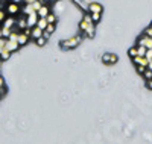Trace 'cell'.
<instances>
[{
	"label": "cell",
	"mask_w": 152,
	"mask_h": 144,
	"mask_svg": "<svg viewBox=\"0 0 152 144\" xmlns=\"http://www.w3.org/2000/svg\"><path fill=\"white\" fill-rule=\"evenodd\" d=\"M82 41V36L81 35H75L72 38H67V40H62L59 43V47L62 50H72V49H76Z\"/></svg>",
	"instance_id": "obj_1"
},
{
	"label": "cell",
	"mask_w": 152,
	"mask_h": 144,
	"mask_svg": "<svg viewBox=\"0 0 152 144\" xmlns=\"http://www.w3.org/2000/svg\"><path fill=\"white\" fill-rule=\"evenodd\" d=\"M5 11H6V14H8V15L17 17V15H20V14H21V5H20V3H17V2H8V3H6Z\"/></svg>",
	"instance_id": "obj_2"
},
{
	"label": "cell",
	"mask_w": 152,
	"mask_h": 144,
	"mask_svg": "<svg viewBox=\"0 0 152 144\" xmlns=\"http://www.w3.org/2000/svg\"><path fill=\"white\" fill-rule=\"evenodd\" d=\"M93 24V20H91V15H90V12L88 14H84V17L81 18V21H79V32L81 33H84L85 32V29L88 28V26H91Z\"/></svg>",
	"instance_id": "obj_3"
},
{
	"label": "cell",
	"mask_w": 152,
	"mask_h": 144,
	"mask_svg": "<svg viewBox=\"0 0 152 144\" xmlns=\"http://www.w3.org/2000/svg\"><path fill=\"white\" fill-rule=\"evenodd\" d=\"M137 46H143L146 49H152V38L143 33L142 36L137 38Z\"/></svg>",
	"instance_id": "obj_4"
},
{
	"label": "cell",
	"mask_w": 152,
	"mask_h": 144,
	"mask_svg": "<svg viewBox=\"0 0 152 144\" xmlns=\"http://www.w3.org/2000/svg\"><path fill=\"white\" fill-rule=\"evenodd\" d=\"M88 12H90V14H102L104 12V6L100 5L99 2H91L90 5H88Z\"/></svg>",
	"instance_id": "obj_5"
},
{
	"label": "cell",
	"mask_w": 152,
	"mask_h": 144,
	"mask_svg": "<svg viewBox=\"0 0 152 144\" xmlns=\"http://www.w3.org/2000/svg\"><path fill=\"white\" fill-rule=\"evenodd\" d=\"M119 61V56L116 53H105L102 56V62L107 64V65H113V64H116Z\"/></svg>",
	"instance_id": "obj_6"
},
{
	"label": "cell",
	"mask_w": 152,
	"mask_h": 144,
	"mask_svg": "<svg viewBox=\"0 0 152 144\" xmlns=\"http://www.w3.org/2000/svg\"><path fill=\"white\" fill-rule=\"evenodd\" d=\"M15 28L21 32V31H24L28 28V20H26V15L24 14H21V15H18V18H17V23H15Z\"/></svg>",
	"instance_id": "obj_7"
},
{
	"label": "cell",
	"mask_w": 152,
	"mask_h": 144,
	"mask_svg": "<svg viewBox=\"0 0 152 144\" xmlns=\"http://www.w3.org/2000/svg\"><path fill=\"white\" fill-rule=\"evenodd\" d=\"M38 12H31V14H28L26 15V20H28V28H34V26H37V23H38Z\"/></svg>",
	"instance_id": "obj_8"
},
{
	"label": "cell",
	"mask_w": 152,
	"mask_h": 144,
	"mask_svg": "<svg viewBox=\"0 0 152 144\" xmlns=\"http://www.w3.org/2000/svg\"><path fill=\"white\" fill-rule=\"evenodd\" d=\"M15 23H17V18L15 17H12V15H8L5 18V21L2 23L3 28H8V29H14L15 28Z\"/></svg>",
	"instance_id": "obj_9"
},
{
	"label": "cell",
	"mask_w": 152,
	"mask_h": 144,
	"mask_svg": "<svg viewBox=\"0 0 152 144\" xmlns=\"http://www.w3.org/2000/svg\"><path fill=\"white\" fill-rule=\"evenodd\" d=\"M43 33H44V31L40 29L38 26H34V28H31V38H32V40H37V38L43 36Z\"/></svg>",
	"instance_id": "obj_10"
},
{
	"label": "cell",
	"mask_w": 152,
	"mask_h": 144,
	"mask_svg": "<svg viewBox=\"0 0 152 144\" xmlns=\"http://www.w3.org/2000/svg\"><path fill=\"white\" fill-rule=\"evenodd\" d=\"M21 46L18 44V41H14V40H6V49L9 52H17Z\"/></svg>",
	"instance_id": "obj_11"
},
{
	"label": "cell",
	"mask_w": 152,
	"mask_h": 144,
	"mask_svg": "<svg viewBox=\"0 0 152 144\" xmlns=\"http://www.w3.org/2000/svg\"><path fill=\"white\" fill-rule=\"evenodd\" d=\"M132 62L135 65H143V67H148L149 65V61L146 59V56H135V58H132Z\"/></svg>",
	"instance_id": "obj_12"
},
{
	"label": "cell",
	"mask_w": 152,
	"mask_h": 144,
	"mask_svg": "<svg viewBox=\"0 0 152 144\" xmlns=\"http://www.w3.org/2000/svg\"><path fill=\"white\" fill-rule=\"evenodd\" d=\"M50 14V6L47 3H43V6L38 9V17H47Z\"/></svg>",
	"instance_id": "obj_13"
},
{
	"label": "cell",
	"mask_w": 152,
	"mask_h": 144,
	"mask_svg": "<svg viewBox=\"0 0 152 144\" xmlns=\"http://www.w3.org/2000/svg\"><path fill=\"white\" fill-rule=\"evenodd\" d=\"M94 33H96V26H94V23L91 24V26H88V28L85 29V32L82 33L85 38H94Z\"/></svg>",
	"instance_id": "obj_14"
},
{
	"label": "cell",
	"mask_w": 152,
	"mask_h": 144,
	"mask_svg": "<svg viewBox=\"0 0 152 144\" xmlns=\"http://www.w3.org/2000/svg\"><path fill=\"white\" fill-rule=\"evenodd\" d=\"M29 38H31L29 35H26V33H24V32L21 31V32L18 33V40H17V41H18V44H20V46H26V44L29 43Z\"/></svg>",
	"instance_id": "obj_15"
},
{
	"label": "cell",
	"mask_w": 152,
	"mask_h": 144,
	"mask_svg": "<svg viewBox=\"0 0 152 144\" xmlns=\"http://www.w3.org/2000/svg\"><path fill=\"white\" fill-rule=\"evenodd\" d=\"M47 24H49V21H47V18H46V17H40V18H38V23H37V26H38L40 29L46 31Z\"/></svg>",
	"instance_id": "obj_16"
},
{
	"label": "cell",
	"mask_w": 152,
	"mask_h": 144,
	"mask_svg": "<svg viewBox=\"0 0 152 144\" xmlns=\"http://www.w3.org/2000/svg\"><path fill=\"white\" fill-rule=\"evenodd\" d=\"M11 53H12V52H9L8 49H5V50H2V52H0V61H2V62H5V61H8V59L11 58Z\"/></svg>",
	"instance_id": "obj_17"
},
{
	"label": "cell",
	"mask_w": 152,
	"mask_h": 144,
	"mask_svg": "<svg viewBox=\"0 0 152 144\" xmlns=\"http://www.w3.org/2000/svg\"><path fill=\"white\" fill-rule=\"evenodd\" d=\"M55 31H56V23H49L44 32H46V33H49V35H52Z\"/></svg>",
	"instance_id": "obj_18"
},
{
	"label": "cell",
	"mask_w": 152,
	"mask_h": 144,
	"mask_svg": "<svg viewBox=\"0 0 152 144\" xmlns=\"http://www.w3.org/2000/svg\"><path fill=\"white\" fill-rule=\"evenodd\" d=\"M128 55L131 56V58H135V56H138V46L135 44V46H132L129 50H128Z\"/></svg>",
	"instance_id": "obj_19"
},
{
	"label": "cell",
	"mask_w": 152,
	"mask_h": 144,
	"mask_svg": "<svg viewBox=\"0 0 152 144\" xmlns=\"http://www.w3.org/2000/svg\"><path fill=\"white\" fill-rule=\"evenodd\" d=\"M35 43H37V46L43 47V46L47 43V38H44V36H40V38H37V40H35Z\"/></svg>",
	"instance_id": "obj_20"
},
{
	"label": "cell",
	"mask_w": 152,
	"mask_h": 144,
	"mask_svg": "<svg viewBox=\"0 0 152 144\" xmlns=\"http://www.w3.org/2000/svg\"><path fill=\"white\" fill-rule=\"evenodd\" d=\"M90 15H91V20L94 24H97L100 21V18H102V14H90Z\"/></svg>",
	"instance_id": "obj_21"
},
{
	"label": "cell",
	"mask_w": 152,
	"mask_h": 144,
	"mask_svg": "<svg viewBox=\"0 0 152 144\" xmlns=\"http://www.w3.org/2000/svg\"><path fill=\"white\" fill-rule=\"evenodd\" d=\"M143 77H145L146 81H151L152 79V70L151 68H146V71L143 73Z\"/></svg>",
	"instance_id": "obj_22"
},
{
	"label": "cell",
	"mask_w": 152,
	"mask_h": 144,
	"mask_svg": "<svg viewBox=\"0 0 152 144\" xmlns=\"http://www.w3.org/2000/svg\"><path fill=\"white\" fill-rule=\"evenodd\" d=\"M146 52H148V49H146V47L138 46V56H146Z\"/></svg>",
	"instance_id": "obj_23"
},
{
	"label": "cell",
	"mask_w": 152,
	"mask_h": 144,
	"mask_svg": "<svg viewBox=\"0 0 152 144\" xmlns=\"http://www.w3.org/2000/svg\"><path fill=\"white\" fill-rule=\"evenodd\" d=\"M8 17V14H6V11L5 9H0V24H2L3 21H5V18Z\"/></svg>",
	"instance_id": "obj_24"
},
{
	"label": "cell",
	"mask_w": 152,
	"mask_h": 144,
	"mask_svg": "<svg viewBox=\"0 0 152 144\" xmlns=\"http://www.w3.org/2000/svg\"><path fill=\"white\" fill-rule=\"evenodd\" d=\"M46 18H47V21H49V23H56V15H55V14H52V12H50V14H49Z\"/></svg>",
	"instance_id": "obj_25"
},
{
	"label": "cell",
	"mask_w": 152,
	"mask_h": 144,
	"mask_svg": "<svg viewBox=\"0 0 152 144\" xmlns=\"http://www.w3.org/2000/svg\"><path fill=\"white\" fill-rule=\"evenodd\" d=\"M146 68H148V67H143V65H135V70H137L138 74H143V73L146 71Z\"/></svg>",
	"instance_id": "obj_26"
},
{
	"label": "cell",
	"mask_w": 152,
	"mask_h": 144,
	"mask_svg": "<svg viewBox=\"0 0 152 144\" xmlns=\"http://www.w3.org/2000/svg\"><path fill=\"white\" fill-rule=\"evenodd\" d=\"M2 31H3V38H9L12 29H8V28H3V26H2Z\"/></svg>",
	"instance_id": "obj_27"
},
{
	"label": "cell",
	"mask_w": 152,
	"mask_h": 144,
	"mask_svg": "<svg viewBox=\"0 0 152 144\" xmlns=\"http://www.w3.org/2000/svg\"><path fill=\"white\" fill-rule=\"evenodd\" d=\"M6 40L8 38H0V52L6 49Z\"/></svg>",
	"instance_id": "obj_28"
},
{
	"label": "cell",
	"mask_w": 152,
	"mask_h": 144,
	"mask_svg": "<svg viewBox=\"0 0 152 144\" xmlns=\"http://www.w3.org/2000/svg\"><path fill=\"white\" fill-rule=\"evenodd\" d=\"M145 35H148V36H151L152 38V26H149V28H146L145 29V32H143Z\"/></svg>",
	"instance_id": "obj_29"
},
{
	"label": "cell",
	"mask_w": 152,
	"mask_h": 144,
	"mask_svg": "<svg viewBox=\"0 0 152 144\" xmlns=\"http://www.w3.org/2000/svg\"><path fill=\"white\" fill-rule=\"evenodd\" d=\"M146 59H148V61L152 59V49H148V52H146Z\"/></svg>",
	"instance_id": "obj_30"
},
{
	"label": "cell",
	"mask_w": 152,
	"mask_h": 144,
	"mask_svg": "<svg viewBox=\"0 0 152 144\" xmlns=\"http://www.w3.org/2000/svg\"><path fill=\"white\" fill-rule=\"evenodd\" d=\"M146 88L148 89H152V79L151 81H146Z\"/></svg>",
	"instance_id": "obj_31"
},
{
	"label": "cell",
	"mask_w": 152,
	"mask_h": 144,
	"mask_svg": "<svg viewBox=\"0 0 152 144\" xmlns=\"http://www.w3.org/2000/svg\"><path fill=\"white\" fill-rule=\"evenodd\" d=\"M3 87H5V79H3L2 76H0V89H2Z\"/></svg>",
	"instance_id": "obj_32"
},
{
	"label": "cell",
	"mask_w": 152,
	"mask_h": 144,
	"mask_svg": "<svg viewBox=\"0 0 152 144\" xmlns=\"http://www.w3.org/2000/svg\"><path fill=\"white\" fill-rule=\"evenodd\" d=\"M6 94V87H3L2 89H0V96H5Z\"/></svg>",
	"instance_id": "obj_33"
},
{
	"label": "cell",
	"mask_w": 152,
	"mask_h": 144,
	"mask_svg": "<svg viewBox=\"0 0 152 144\" xmlns=\"http://www.w3.org/2000/svg\"><path fill=\"white\" fill-rule=\"evenodd\" d=\"M34 2H37V0H24V5H31V3H34Z\"/></svg>",
	"instance_id": "obj_34"
},
{
	"label": "cell",
	"mask_w": 152,
	"mask_h": 144,
	"mask_svg": "<svg viewBox=\"0 0 152 144\" xmlns=\"http://www.w3.org/2000/svg\"><path fill=\"white\" fill-rule=\"evenodd\" d=\"M0 38H3V31H2V26H0Z\"/></svg>",
	"instance_id": "obj_35"
},
{
	"label": "cell",
	"mask_w": 152,
	"mask_h": 144,
	"mask_svg": "<svg viewBox=\"0 0 152 144\" xmlns=\"http://www.w3.org/2000/svg\"><path fill=\"white\" fill-rule=\"evenodd\" d=\"M148 68H151V70H152V59L149 61V65H148Z\"/></svg>",
	"instance_id": "obj_36"
},
{
	"label": "cell",
	"mask_w": 152,
	"mask_h": 144,
	"mask_svg": "<svg viewBox=\"0 0 152 144\" xmlns=\"http://www.w3.org/2000/svg\"><path fill=\"white\" fill-rule=\"evenodd\" d=\"M14 2H17V3H23L24 0H14Z\"/></svg>",
	"instance_id": "obj_37"
},
{
	"label": "cell",
	"mask_w": 152,
	"mask_h": 144,
	"mask_svg": "<svg viewBox=\"0 0 152 144\" xmlns=\"http://www.w3.org/2000/svg\"><path fill=\"white\" fill-rule=\"evenodd\" d=\"M0 70H2V61H0Z\"/></svg>",
	"instance_id": "obj_38"
},
{
	"label": "cell",
	"mask_w": 152,
	"mask_h": 144,
	"mask_svg": "<svg viewBox=\"0 0 152 144\" xmlns=\"http://www.w3.org/2000/svg\"><path fill=\"white\" fill-rule=\"evenodd\" d=\"M6 2H14V0H6Z\"/></svg>",
	"instance_id": "obj_39"
},
{
	"label": "cell",
	"mask_w": 152,
	"mask_h": 144,
	"mask_svg": "<svg viewBox=\"0 0 152 144\" xmlns=\"http://www.w3.org/2000/svg\"><path fill=\"white\" fill-rule=\"evenodd\" d=\"M55 2H59V0H55Z\"/></svg>",
	"instance_id": "obj_40"
},
{
	"label": "cell",
	"mask_w": 152,
	"mask_h": 144,
	"mask_svg": "<svg viewBox=\"0 0 152 144\" xmlns=\"http://www.w3.org/2000/svg\"><path fill=\"white\" fill-rule=\"evenodd\" d=\"M0 99H2V96H0Z\"/></svg>",
	"instance_id": "obj_41"
},
{
	"label": "cell",
	"mask_w": 152,
	"mask_h": 144,
	"mask_svg": "<svg viewBox=\"0 0 152 144\" xmlns=\"http://www.w3.org/2000/svg\"><path fill=\"white\" fill-rule=\"evenodd\" d=\"M151 26H152V23H151Z\"/></svg>",
	"instance_id": "obj_42"
}]
</instances>
